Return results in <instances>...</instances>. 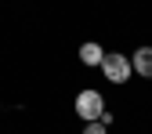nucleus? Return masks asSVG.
I'll return each mask as SVG.
<instances>
[{
    "label": "nucleus",
    "mask_w": 152,
    "mask_h": 134,
    "mask_svg": "<svg viewBox=\"0 0 152 134\" xmlns=\"http://www.w3.org/2000/svg\"><path fill=\"white\" fill-rule=\"evenodd\" d=\"M98 69L105 72V80H112V83H127L130 72H134V69H130V58H127V54H116V51H109Z\"/></svg>",
    "instance_id": "2"
},
{
    "label": "nucleus",
    "mask_w": 152,
    "mask_h": 134,
    "mask_svg": "<svg viewBox=\"0 0 152 134\" xmlns=\"http://www.w3.org/2000/svg\"><path fill=\"white\" fill-rule=\"evenodd\" d=\"M83 134H109V127L102 120H91V123H83Z\"/></svg>",
    "instance_id": "5"
},
{
    "label": "nucleus",
    "mask_w": 152,
    "mask_h": 134,
    "mask_svg": "<svg viewBox=\"0 0 152 134\" xmlns=\"http://www.w3.org/2000/svg\"><path fill=\"white\" fill-rule=\"evenodd\" d=\"M130 69L138 76H145V80H152V47H138L134 58H130Z\"/></svg>",
    "instance_id": "3"
},
{
    "label": "nucleus",
    "mask_w": 152,
    "mask_h": 134,
    "mask_svg": "<svg viewBox=\"0 0 152 134\" xmlns=\"http://www.w3.org/2000/svg\"><path fill=\"white\" fill-rule=\"evenodd\" d=\"M76 116H80L83 123H91V120H102L105 127L112 123V116H109V109H105V98L94 87H83L80 94H76Z\"/></svg>",
    "instance_id": "1"
},
{
    "label": "nucleus",
    "mask_w": 152,
    "mask_h": 134,
    "mask_svg": "<svg viewBox=\"0 0 152 134\" xmlns=\"http://www.w3.org/2000/svg\"><path fill=\"white\" fill-rule=\"evenodd\" d=\"M102 58H105V47H102V44H94V40L80 44V62H83V65L98 69V65H102Z\"/></svg>",
    "instance_id": "4"
}]
</instances>
